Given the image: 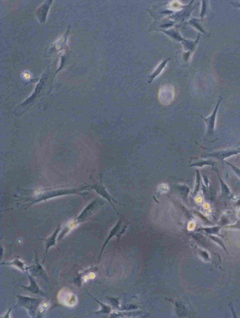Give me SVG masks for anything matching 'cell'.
I'll use <instances>...</instances> for the list:
<instances>
[{"label": "cell", "instance_id": "1", "mask_svg": "<svg viewBox=\"0 0 240 318\" xmlns=\"http://www.w3.org/2000/svg\"><path fill=\"white\" fill-rule=\"evenodd\" d=\"M174 90L172 86L165 85L160 89L159 98L160 102L164 105H168L173 100Z\"/></svg>", "mask_w": 240, "mask_h": 318}, {"label": "cell", "instance_id": "2", "mask_svg": "<svg viewBox=\"0 0 240 318\" xmlns=\"http://www.w3.org/2000/svg\"><path fill=\"white\" fill-rule=\"evenodd\" d=\"M166 63V62H164V63H162L161 64H160L159 67H158V68H157L153 72V73L151 76L149 81L150 82H151L156 76H158L161 73V72L162 71V70L163 69V68L165 67Z\"/></svg>", "mask_w": 240, "mask_h": 318}]
</instances>
